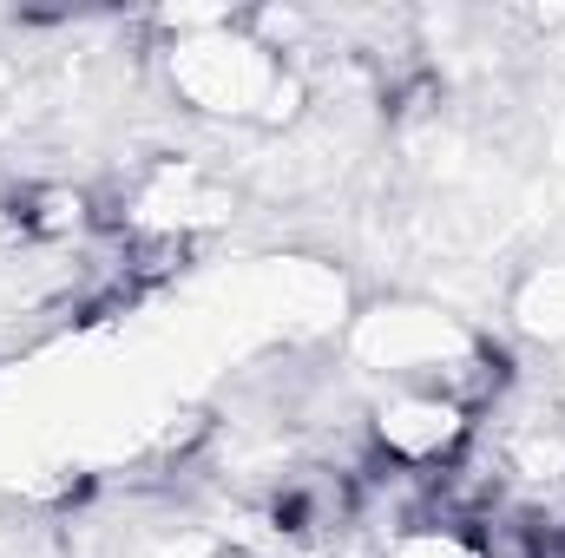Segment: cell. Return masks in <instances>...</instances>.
<instances>
[{
    "mask_svg": "<svg viewBox=\"0 0 565 558\" xmlns=\"http://www.w3.org/2000/svg\"><path fill=\"white\" fill-rule=\"evenodd\" d=\"M473 427L454 395L440 388H402L388 395L375 420H369V453H375V473H402V480H434L447 466H460L473 453Z\"/></svg>",
    "mask_w": 565,
    "mask_h": 558,
    "instance_id": "1",
    "label": "cell"
},
{
    "mask_svg": "<svg viewBox=\"0 0 565 558\" xmlns=\"http://www.w3.org/2000/svg\"><path fill=\"white\" fill-rule=\"evenodd\" d=\"M388 558H487V526L440 519V513H408L388 533Z\"/></svg>",
    "mask_w": 565,
    "mask_h": 558,
    "instance_id": "3",
    "label": "cell"
},
{
    "mask_svg": "<svg viewBox=\"0 0 565 558\" xmlns=\"http://www.w3.org/2000/svg\"><path fill=\"white\" fill-rule=\"evenodd\" d=\"M7 224L33 244H73L93 230V197L73 191V184H26L7 211Z\"/></svg>",
    "mask_w": 565,
    "mask_h": 558,
    "instance_id": "2",
    "label": "cell"
}]
</instances>
